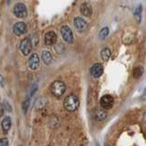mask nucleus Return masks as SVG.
<instances>
[{
	"label": "nucleus",
	"instance_id": "nucleus-12",
	"mask_svg": "<svg viewBox=\"0 0 146 146\" xmlns=\"http://www.w3.org/2000/svg\"><path fill=\"white\" fill-rule=\"evenodd\" d=\"M80 13L85 17H90L92 14V7L88 3H83L80 6Z\"/></svg>",
	"mask_w": 146,
	"mask_h": 146
},
{
	"label": "nucleus",
	"instance_id": "nucleus-20",
	"mask_svg": "<svg viewBox=\"0 0 146 146\" xmlns=\"http://www.w3.org/2000/svg\"><path fill=\"white\" fill-rule=\"evenodd\" d=\"M29 103H30V98H27L24 102L22 103V109L24 111V113H27V109L29 107Z\"/></svg>",
	"mask_w": 146,
	"mask_h": 146
},
{
	"label": "nucleus",
	"instance_id": "nucleus-13",
	"mask_svg": "<svg viewBox=\"0 0 146 146\" xmlns=\"http://www.w3.org/2000/svg\"><path fill=\"white\" fill-rule=\"evenodd\" d=\"M11 124H12V121H11L10 117H5L3 119V121L1 122V126H2V131L4 133L8 132V131L10 130V128H11Z\"/></svg>",
	"mask_w": 146,
	"mask_h": 146
},
{
	"label": "nucleus",
	"instance_id": "nucleus-27",
	"mask_svg": "<svg viewBox=\"0 0 146 146\" xmlns=\"http://www.w3.org/2000/svg\"><path fill=\"white\" fill-rule=\"evenodd\" d=\"M19 146H22V145H19Z\"/></svg>",
	"mask_w": 146,
	"mask_h": 146
},
{
	"label": "nucleus",
	"instance_id": "nucleus-10",
	"mask_svg": "<svg viewBox=\"0 0 146 146\" xmlns=\"http://www.w3.org/2000/svg\"><path fill=\"white\" fill-rule=\"evenodd\" d=\"M103 73V66L100 63H95L90 68V74L93 78H100Z\"/></svg>",
	"mask_w": 146,
	"mask_h": 146
},
{
	"label": "nucleus",
	"instance_id": "nucleus-1",
	"mask_svg": "<svg viewBox=\"0 0 146 146\" xmlns=\"http://www.w3.org/2000/svg\"><path fill=\"white\" fill-rule=\"evenodd\" d=\"M80 106V100L76 95H68L64 100V108L68 111H75Z\"/></svg>",
	"mask_w": 146,
	"mask_h": 146
},
{
	"label": "nucleus",
	"instance_id": "nucleus-2",
	"mask_svg": "<svg viewBox=\"0 0 146 146\" xmlns=\"http://www.w3.org/2000/svg\"><path fill=\"white\" fill-rule=\"evenodd\" d=\"M66 84L61 80H55L50 86V91L55 97L59 98L65 93L66 91Z\"/></svg>",
	"mask_w": 146,
	"mask_h": 146
},
{
	"label": "nucleus",
	"instance_id": "nucleus-24",
	"mask_svg": "<svg viewBox=\"0 0 146 146\" xmlns=\"http://www.w3.org/2000/svg\"><path fill=\"white\" fill-rule=\"evenodd\" d=\"M4 105H2L1 103H0V117H2L4 115Z\"/></svg>",
	"mask_w": 146,
	"mask_h": 146
},
{
	"label": "nucleus",
	"instance_id": "nucleus-18",
	"mask_svg": "<svg viewBox=\"0 0 146 146\" xmlns=\"http://www.w3.org/2000/svg\"><path fill=\"white\" fill-rule=\"evenodd\" d=\"M141 6H138L137 7H135L134 9V17L136 21L140 23L141 22Z\"/></svg>",
	"mask_w": 146,
	"mask_h": 146
},
{
	"label": "nucleus",
	"instance_id": "nucleus-4",
	"mask_svg": "<svg viewBox=\"0 0 146 146\" xmlns=\"http://www.w3.org/2000/svg\"><path fill=\"white\" fill-rule=\"evenodd\" d=\"M60 33H61L63 39L65 40L66 42L70 43V44L73 42V34H72V31L70 27L62 26L60 29Z\"/></svg>",
	"mask_w": 146,
	"mask_h": 146
},
{
	"label": "nucleus",
	"instance_id": "nucleus-11",
	"mask_svg": "<svg viewBox=\"0 0 146 146\" xmlns=\"http://www.w3.org/2000/svg\"><path fill=\"white\" fill-rule=\"evenodd\" d=\"M57 35L54 31H49L45 35V44L47 46H52L57 42Z\"/></svg>",
	"mask_w": 146,
	"mask_h": 146
},
{
	"label": "nucleus",
	"instance_id": "nucleus-25",
	"mask_svg": "<svg viewBox=\"0 0 146 146\" xmlns=\"http://www.w3.org/2000/svg\"><path fill=\"white\" fill-rule=\"evenodd\" d=\"M3 83H4V79H3L2 75H0V87L3 86Z\"/></svg>",
	"mask_w": 146,
	"mask_h": 146
},
{
	"label": "nucleus",
	"instance_id": "nucleus-9",
	"mask_svg": "<svg viewBox=\"0 0 146 146\" xmlns=\"http://www.w3.org/2000/svg\"><path fill=\"white\" fill-rule=\"evenodd\" d=\"M73 24H74V27L75 29L80 31V32H82L87 29V27H88V24H87V22L82 19L81 17H75L74 18V21H73Z\"/></svg>",
	"mask_w": 146,
	"mask_h": 146
},
{
	"label": "nucleus",
	"instance_id": "nucleus-6",
	"mask_svg": "<svg viewBox=\"0 0 146 146\" xmlns=\"http://www.w3.org/2000/svg\"><path fill=\"white\" fill-rule=\"evenodd\" d=\"M27 65L29 68L32 70H38L39 67V57L36 53L32 54L29 58V61H27Z\"/></svg>",
	"mask_w": 146,
	"mask_h": 146
},
{
	"label": "nucleus",
	"instance_id": "nucleus-22",
	"mask_svg": "<svg viewBox=\"0 0 146 146\" xmlns=\"http://www.w3.org/2000/svg\"><path fill=\"white\" fill-rule=\"evenodd\" d=\"M4 106H5V108H6L8 111H12V107L10 106V104H9V102H7V100H4Z\"/></svg>",
	"mask_w": 146,
	"mask_h": 146
},
{
	"label": "nucleus",
	"instance_id": "nucleus-23",
	"mask_svg": "<svg viewBox=\"0 0 146 146\" xmlns=\"http://www.w3.org/2000/svg\"><path fill=\"white\" fill-rule=\"evenodd\" d=\"M36 90H38V85H34L33 87H32L31 91H30V97H32V96L34 95V93L36 91Z\"/></svg>",
	"mask_w": 146,
	"mask_h": 146
},
{
	"label": "nucleus",
	"instance_id": "nucleus-26",
	"mask_svg": "<svg viewBox=\"0 0 146 146\" xmlns=\"http://www.w3.org/2000/svg\"><path fill=\"white\" fill-rule=\"evenodd\" d=\"M143 121H144L146 122V112H145V113L143 114Z\"/></svg>",
	"mask_w": 146,
	"mask_h": 146
},
{
	"label": "nucleus",
	"instance_id": "nucleus-16",
	"mask_svg": "<svg viewBox=\"0 0 146 146\" xmlns=\"http://www.w3.org/2000/svg\"><path fill=\"white\" fill-rule=\"evenodd\" d=\"M100 56H102V60L104 61H108L110 58L111 56V49L109 48H102V52H100Z\"/></svg>",
	"mask_w": 146,
	"mask_h": 146
},
{
	"label": "nucleus",
	"instance_id": "nucleus-19",
	"mask_svg": "<svg viewBox=\"0 0 146 146\" xmlns=\"http://www.w3.org/2000/svg\"><path fill=\"white\" fill-rule=\"evenodd\" d=\"M108 35H109V29L107 27H103V29H102V30L100 31V34H99L100 38L102 39H104Z\"/></svg>",
	"mask_w": 146,
	"mask_h": 146
},
{
	"label": "nucleus",
	"instance_id": "nucleus-5",
	"mask_svg": "<svg viewBox=\"0 0 146 146\" xmlns=\"http://www.w3.org/2000/svg\"><path fill=\"white\" fill-rule=\"evenodd\" d=\"M14 14H15L16 17H19V18L26 17L27 15V10L26 6L22 3L17 4L15 7H14Z\"/></svg>",
	"mask_w": 146,
	"mask_h": 146
},
{
	"label": "nucleus",
	"instance_id": "nucleus-21",
	"mask_svg": "<svg viewBox=\"0 0 146 146\" xmlns=\"http://www.w3.org/2000/svg\"><path fill=\"white\" fill-rule=\"evenodd\" d=\"M0 146H9V141L7 138H2L0 139Z\"/></svg>",
	"mask_w": 146,
	"mask_h": 146
},
{
	"label": "nucleus",
	"instance_id": "nucleus-7",
	"mask_svg": "<svg viewBox=\"0 0 146 146\" xmlns=\"http://www.w3.org/2000/svg\"><path fill=\"white\" fill-rule=\"evenodd\" d=\"M100 106L104 110H109L112 107L113 105V98L111 95H104L100 99Z\"/></svg>",
	"mask_w": 146,
	"mask_h": 146
},
{
	"label": "nucleus",
	"instance_id": "nucleus-15",
	"mask_svg": "<svg viewBox=\"0 0 146 146\" xmlns=\"http://www.w3.org/2000/svg\"><path fill=\"white\" fill-rule=\"evenodd\" d=\"M106 117H107V113L104 111V109L103 110H97L94 113V118L97 121H100L105 120Z\"/></svg>",
	"mask_w": 146,
	"mask_h": 146
},
{
	"label": "nucleus",
	"instance_id": "nucleus-28",
	"mask_svg": "<svg viewBox=\"0 0 146 146\" xmlns=\"http://www.w3.org/2000/svg\"><path fill=\"white\" fill-rule=\"evenodd\" d=\"M106 146H109V145H106Z\"/></svg>",
	"mask_w": 146,
	"mask_h": 146
},
{
	"label": "nucleus",
	"instance_id": "nucleus-3",
	"mask_svg": "<svg viewBox=\"0 0 146 146\" xmlns=\"http://www.w3.org/2000/svg\"><path fill=\"white\" fill-rule=\"evenodd\" d=\"M19 48H20L21 52L23 53L24 56H27V55H29L31 49H32V44H31L30 38H25L24 39H22L20 44H19Z\"/></svg>",
	"mask_w": 146,
	"mask_h": 146
},
{
	"label": "nucleus",
	"instance_id": "nucleus-14",
	"mask_svg": "<svg viewBox=\"0 0 146 146\" xmlns=\"http://www.w3.org/2000/svg\"><path fill=\"white\" fill-rule=\"evenodd\" d=\"M41 56H42V60L46 65H49L52 62V55L48 50H43Z\"/></svg>",
	"mask_w": 146,
	"mask_h": 146
},
{
	"label": "nucleus",
	"instance_id": "nucleus-17",
	"mask_svg": "<svg viewBox=\"0 0 146 146\" xmlns=\"http://www.w3.org/2000/svg\"><path fill=\"white\" fill-rule=\"evenodd\" d=\"M143 67L138 66L134 68L133 71H132V76H133V78H135V79H139V78H141V75H143Z\"/></svg>",
	"mask_w": 146,
	"mask_h": 146
},
{
	"label": "nucleus",
	"instance_id": "nucleus-8",
	"mask_svg": "<svg viewBox=\"0 0 146 146\" xmlns=\"http://www.w3.org/2000/svg\"><path fill=\"white\" fill-rule=\"evenodd\" d=\"M27 32V25L24 22H17L13 27V33L17 36H21Z\"/></svg>",
	"mask_w": 146,
	"mask_h": 146
}]
</instances>
